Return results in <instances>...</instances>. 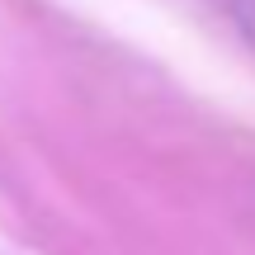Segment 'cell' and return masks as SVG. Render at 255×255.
Returning <instances> with one entry per match:
<instances>
[{
  "mask_svg": "<svg viewBox=\"0 0 255 255\" xmlns=\"http://www.w3.org/2000/svg\"><path fill=\"white\" fill-rule=\"evenodd\" d=\"M218 9H222V19L255 47V0H218Z\"/></svg>",
  "mask_w": 255,
  "mask_h": 255,
  "instance_id": "1",
  "label": "cell"
}]
</instances>
